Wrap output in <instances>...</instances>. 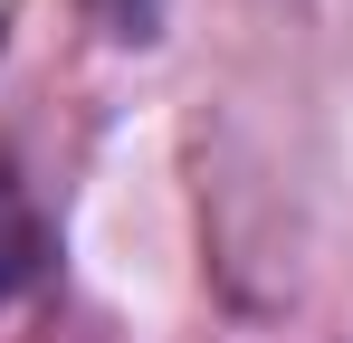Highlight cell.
<instances>
[{
  "label": "cell",
  "instance_id": "1",
  "mask_svg": "<svg viewBox=\"0 0 353 343\" xmlns=\"http://www.w3.org/2000/svg\"><path fill=\"white\" fill-rule=\"evenodd\" d=\"M29 267H39V229H29V210L0 191V305L29 286Z\"/></svg>",
  "mask_w": 353,
  "mask_h": 343
}]
</instances>
